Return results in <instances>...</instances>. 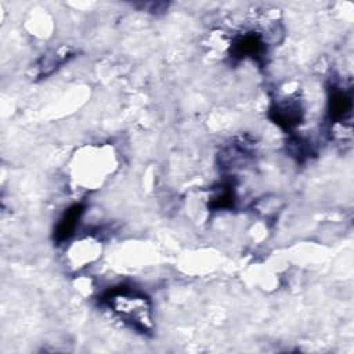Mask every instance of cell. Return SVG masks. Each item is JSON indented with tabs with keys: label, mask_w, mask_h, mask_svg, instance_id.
Returning a JSON list of instances; mask_svg holds the SVG:
<instances>
[{
	"label": "cell",
	"mask_w": 354,
	"mask_h": 354,
	"mask_svg": "<svg viewBox=\"0 0 354 354\" xmlns=\"http://www.w3.org/2000/svg\"><path fill=\"white\" fill-rule=\"evenodd\" d=\"M353 111V95L350 87L332 84L328 100V118L330 123H344Z\"/></svg>",
	"instance_id": "2"
},
{
	"label": "cell",
	"mask_w": 354,
	"mask_h": 354,
	"mask_svg": "<svg viewBox=\"0 0 354 354\" xmlns=\"http://www.w3.org/2000/svg\"><path fill=\"white\" fill-rule=\"evenodd\" d=\"M235 202V192L231 185H225L216 191L214 196L210 199V206L213 209H228L232 207Z\"/></svg>",
	"instance_id": "7"
},
{
	"label": "cell",
	"mask_w": 354,
	"mask_h": 354,
	"mask_svg": "<svg viewBox=\"0 0 354 354\" xmlns=\"http://www.w3.org/2000/svg\"><path fill=\"white\" fill-rule=\"evenodd\" d=\"M101 301L122 322L140 333H149L152 330L151 301L134 288L124 285L111 288L104 293Z\"/></svg>",
	"instance_id": "1"
},
{
	"label": "cell",
	"mask_w": 354,
	"mask_h": 354,
	"mask_svg": "<svg viewBox=\"0 0 354 354\" xmlns=\"http://www.w3.org/2000/svg\"><path fill=\"white\" fill-rule=\"evenodd\" d=\"M83 212L84 206L82 203H75L65 210L54 230V238L57 242H65L73 236Z\"/></svg>",
	"instance_id": "6"
},
{
	"label": "cell",
	"mask_w": 354,
	"mask_h": 354,
	"mask_svg": "<svg viewBox=\"0 0 354 354\" xmlns=\"http://www.w3.org/2000/svg\"><path fill=\"white\" fill-rule=\"evenodd\" d=\"M266 53L267 44L260 33H242L234 40L231 46V54L238 59L250 58L253 61H261Z\"/></svg>",
	"instance_id": "4"
},
{
	"label": "cell",
	"mask_w": 354,
	"mask_h": 354,
	"mask_svg": "<svg viewBox=\"0 0 354 354\" xmlns=\"http://www.w3.org/2000/svg\"><path fill=\"white\" fill-rule=\"evenodd\" d=\"M303 106L296 98H286L270 108L271 120L283 130H293L303 119Z\"/></svg>",
	"instance_id": "3"
},
{
	"label": "cell",
	"mask_w": 354,
	"mask_h": 354,
	"mask_svg": "<svg viewBox=\"0 0 354 354\" xmlns=\"http://www.w3.org/2000/svg\"><path fill=\"white\" fill-rule=\"evenodd\" d=\"M253 156V147L245 138L227 144L220 155L223 167L235 169L246 165Z\"/></svg>",
	"instance_id": "5"
}]
</instances>
